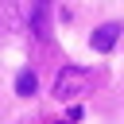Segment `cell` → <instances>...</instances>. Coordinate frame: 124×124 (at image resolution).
I'll return each mask as SVG.
<instances>
[{
    "label": "cell",
    "mask_w": 124,
    "mask_h": 124,
    "mask_svg": "<svg viewBox=\"0 0 124 124\" xmlns=\"http://www.w3.org/2000/svg\"><path fill=\"white\" fill-rule=\"evenodd\" d=\"M89 85H93V74H89V70H81V66H62V74L54 78V97H58V101H70V97H78V93H89Z\"/></svg>",
    "instance_id": "6da1fadb"
},
{
    "label": "cell",
    "mask_w": 124,
    "mask_h": 124,
    "mask_svg": "<svg viewBox=\"0 0 124 124\" xmlns=\"http://www.w3.org/2000/svg\"><path fill=\"white\" fill-rule=\"evenodd\" d=\"M116 39H120V23H101V27L89 35L93 50H101V54H105V50H112V46H116Z\"/></svg>",
    "instance_id": "7a4b0ae2"
},
{
    "label": "cell",
    "mask_w": 124,
    "mask_h": 124,
    "mask_svg": "<svg viewBox=\"0 0 124 124\" xmlns=\"http://www.w3.org/2000/svg\"><path fill=\"white\" fill-rule=\"evenodd\" d=\"M35 89H39V78H35L31 70H23V74L16 78V93H19V97H31Z\"/></svg>",
    "instance_id": "3957f363"
},
{
    "label": "cell",
    "mask_w": 124,
    "mask_h": 124,
    "mask_svg": "<svg viewBox=\"0 0 124 124\" xmlns=\"http://www.w3.org/2000/svg\"><path fill=\"white\" fill-rule=\"evenodd\" d=\"M31 27H35V35H39V39H46V4H39V8H35V23H31Z\"/></svg>",
    "instance_id": "277c9868"
},
{
    "label": "cell",
    "mask_w": 124,
    "mask_h": 124,
    "mask_svg": "<svg viewBox=\"0 0 124 124\" xmlns=\"http://www.w3.org/2000/svg\"><path fill=\"white\" fill-rule=\"evenodd\" d=\"M58 124H62V120H58Z\"/></svg>",
    "instance_id": "5b68a950"
}]
</instances>
